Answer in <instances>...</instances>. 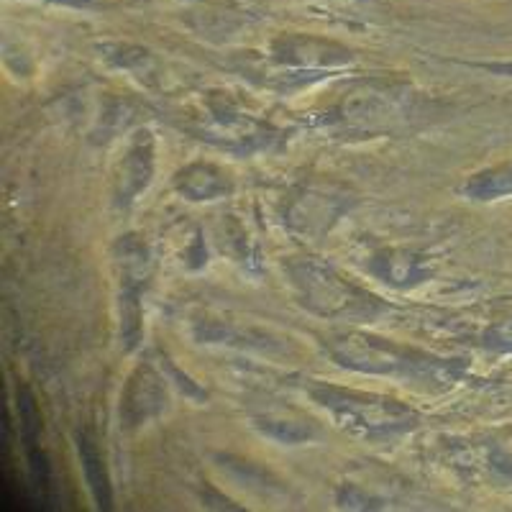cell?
Returning <instances> with one entry per match:
<instances>
[{
  "label": "cell",
  "mask_w": 512,
  "mask_h": 512,
  "mask_svg": "<svg viewBox=\"0 0 512 512\" xmlns=\"http://www.w3.org/2000/svg\"><path fill=\"white\" fill-rule=\"evenodd\" d=\"M326 349L341 367L361 374L402 379V382L448 384L459 374L454 361L395 344L387 338L369 336V333H338V336L328 338Z\"/></svg>",
  "instance_id": "6da1fadb"
},
{
  "label": "cell",
  "mask_w": 512,
  "mask_h": 512,
  "mask_svg": "<svg viewBox=\"0 0 512 512\" xmlns=\"http://www.w3.org/2000/svg\"><path fill=\"white\" fill-rule=\"evenodd\" d=\"M310 397L315 405L331 415L341 431L361 441H390V438L413 431L420 423V415L410 405L395 397L374 395V392L315 384Z\"/></svg>",
  "instance_id": "7a4b0ae2"
},
{
  "label": "cell",
  "mask_w": 512,
  "mask_h": 512,
  "mask_svg": "<svg viewBox=\"0 0 512 512\" xmlns=\"http://www.w3.org/2000/svg\"><path fill=\"white\" fill-rule=\"evenodd\" d=\"M287 280L300 305L323 318L369 320L384 310L379 297L361 290L344 274L318 259H297L287 264Z\"/></svg>",
  "instance_id": "3957f363"
},
{
  "label": "cell",
  "mask_w": 512,
  "mask_h": 512,
  "mask_svg": "<svg viewBox=\"0 0 512 512\" xmlns=\"http://www.w3.org/2000/svg\"><path fill=\"white\" fill-rule=\"evenodd\" d=\"M167 379L159 377L152 364H141L131 372L121 392V425L139 428L167 410Z\"/></svg>",
  "instance_id": "277c9868"
},
{
  "label": "cell",
  "mask_w": 512,
  "mask_h": 512,
  "mask_svg": "<svg viewBox=\"0 0 512 512\" xmlns=\"http://www.w3.org/2000/svg\"><path fill=\"white\" fill-rule=\"evenodd\" d=\"M272 57L287 67H300V70H331V67H344L354 62L351 49L341 47L336 41L315 39L305 34H290L274 39Z\"/></svg>",
  "instance_id": "5b68a950"
},
{
  "label": "cell",
  "mask_w": 512,
  "mask_h": 512,
  "mask_svg": "<svg viewBox=\"0 0 512 512\" xmlns=\"http://www.w3.org/2000/svg\"><path fill=\"white\" fill-rule=\"evenodd\" d=\"M346 208L344 192H331L326 187H305L300 198L292 200L290 210H287V223L292 231L305 233V236H315L333 226Z\"/></svg>",
  "instance_id": "8992f818"
},
{
  "label": "cell",
  "mask_w": 512,
  "mask_h": 512,
  "mask_svg": "<svg viewBox=\"0 0 512 512\" xmlns=\"http://www.w3.org/2000/svg\"><path fill=\"white\" fill-rule=\"evenodd\" d=\"M154 177V136L152 131H139L128 144V152L118 167L116 200L121 205L134 203Z\"/></svg>",
  "instance_id": "52a82bcc"
},
{
  "label": "cell",
  "mask_w": 512,
  "mask_h": 512,
  "mask_svg": "<svg viewBox=\"0 0 512 512\" xmlns=\"http://www.w3.org/2000/svg\"><path fill=\"white\" fill-rule=\"evenodd\" d=\"M175 190L192 203H213L231 195L233 180L216 164L192 162L175 175Z\"/></svg>",
  "instance_id": "ba28073f"
},
{
  "label": "cell",
  "mask_w": 512,
  "mask_h": 512,
  "mask_svg": "<svg viewBox=\"0 0 512 512\" xmlns=\"http://www.w3.org/2000/svg\"><path fill=\"white\" fill-rule=\"evenodd\" d=\"M372 272L392 287H410L425 280L428 262H425L423 256L415 254V251L390 249L374 256Z\"/></svg>",
  "instance_id": "9c48e42d"
},
{
  "label": "cell",
  "mask_w": 512,
  "mask_h": 512,
  "mask_svg": "<svg viewBox=\"0 0 512 512\" xmlns=\"http://www.w3.org/2000/svg\"><path fill=\"white\" fill-rule=\"evenodd\" d=\"M77 456H80L82 474H85V482H88L95 505H98L100 510H111V477H108V469H105V459L103 454H100L98 443H95L88 433H77Z\"/></svg>",
  "instance_id": "30bf717a"
},
{
  "label": "cell",
  "mask_w": 512,
  "mask_h": 512,
  "mask_svg": "<svg viewBox=\"0 0 512 512\" xmlns=\"http://www.w3.org/2000/svg\"><path fill=\"white\" fill-rule=\"evenodd\" d=\"M461 195L474 203H492V200L510 198L512 195V162L497 164L472 175L461 187Z\"/></svg>",
  "instance_id": "8fae6325"
},
{
  "label": "cell",
  "mask_w": 512,
  "mask_h": 512,
  "mask_svg": "<svg viewBox=\"0 0 512 512\" xmlns=\"http://www.w3.org/2000/svg\"><path fill=\"white\" fill-rule=\"evenodd\" d=\"M16 410H18V423H21V438H24L26 451L39 448V438H41V428H44V423H41V413H39V405H36L34 392H31L26 384L18 387Z\"/></svg>",
  "instance_id": "7c38bea8"
},
{
  "label": "cell",
  "mask_w": 512,
  "mask_h": 512,
  "mask_svg": "<svg viewBox=\"0 0 512 512\" xmlns=\"http://www.w3.org/2000/svg\"><path fill=\"white\" fill-rule=\"evenodd\" d=\"M262 425V431L267 436L277 438L282 443H300V441H308L313 436V428L305 423H292V420H267V423H259Z\"/></svg>",
  "instance_id": "4fadbf2b"
},
{
  "label": "cell",
  "mask_w": 512,
  "mask_h": 512,
  "mask_svg": "<svg viewBox=\"0 0 512 512\" xmlns=\"http://www.w3.org/2000/svg\"><path fill=\"white\" fill-rule=\"evenodd\" d=\"M338 505L351 507V510H369V507H379L377 500H372V497H367V495H361L356 487L341 489V495H338Z\"/></svg>",
  "instance_id": "5bb4252c"
},
{
  "label": "cell",
  "mask_w": 512,
  "mask_h": 512,
  "mask_svg": "<svg viewBox=\"0 0 512 512\" xmlns=\"http://www.w3.org/2000/svg\"><path fill=\"white\" fill-rule=\"evenodd\" d=\"M52 3H62V6H77V8H90L98 0H52Z\"/></svg>",
  "instance_id": "9a60e30c"
}]
</instances>
